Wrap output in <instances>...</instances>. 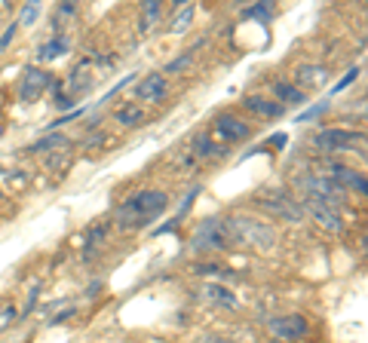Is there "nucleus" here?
<instances>
[{
	"mask_svg": "<svg viewBox=\"0 0 368 343\" xmlns=\"http://www.w3.org/2000/svg\"><path fill=\"white\" fill-rule=\"evenodd\" d=\"M325 111H329V101H320V105H313V108H307L304 113H298V123H310V120H316Z\"/></svg>",
	"mask_w": 368,
	"mask_h": 343,
	"instance_id": "c85d7f7f",
	"label": "nucleus"
},
{
	"mask_svg": "<svg viewBox=\"0 0 368 343\" xmlns=\"http://www.w3.org/2000/svg\"><path fill=\"white\" fill-rule=\"evenodd\" d=\"M325 178H332L341 190H356L359 196L368 193V184H365V175L350 169V165H341V163H325Z\"/></svg>",
	"mask_w": 368,
	"mask_h": 343,
	"instance_id": "6e6552de",
	"label": "nucleus"
},
{
	"mask_svg": "<svg viewBox=\"0 0 368 343\" xmlns=\"http://www.w3.org/2000/svg\"><path fill=\"white\" fill-rule=\"evenodd\" d=\"M190 248L200 255L209 252H224L233 248V233H230V217H206L190 236Z\"/></svg>",
	"mask_w": 368,
	"mask_h": 343,
	"instance_id": "20e7f679",
	"label": "nucleus"
},
{
	"mask_svg": "<svg viewBox=\"0 0 368 343\" xmlns=\"http://www.w3.org/2000/svg\"><path fill=\"white\" fill-rule=\"evenodd\" d=\"M169 205V196L163 190H138L132 193L126 203H120L117 209V227L120 230H141L153 217H160Z\"/></svg>",
	"mask_w": 368,
	"mask_h": 343,
	"instance_id": "f257e3e1",
	"label": "nucleus"
},
{
	"mask_svg": "<svg viewBox=\"0 0 368 343\" xmlns=\"http://www.w3.org/2000/svg\"><path fill=\"white\" fill-rule=\"evenodd\" d=\"M203 297H206L209 304H215V307H224V309H233V307H237V295H233L230 288L218 285V282L203 285Z\"/></svg>",
	"mask_w": 368,
	"mask_h": 343,
	"instance_id": "2eb2a0df",
	"label": "nucleus"
},
{
	"mask_svg": "<svg viewBox=\"0 0 368 343\" xmlns=\"http://www.w3.org/2000/svg\"><path fill=\"white\" fill-rule=\"evenodd\" d=\"M276 98H280V105L285 108V105H304L307 101V96L298 89V86H292V83H276Z\"/></svg>",
	"mask_w": 368,
	"mask_h": 343,
	"instance_id": "412c9836",
	"label": "nucleus"
},
{
	"mask_svg": "<svg viewBox=\"0 0 368 343\" xmlns=\"http://www.w3.org/2000/svg\"><path fill=\"white\" fill-rule=\"evenodd\" d=\"M114 123L117 126H126V129L138 126V123H145V108L136 105V101H132V105H123L114 111Z\"/></svg>",
	"mask_w": 368,
	"mask_h": 343,
	"instance_id": "a211bd4d",
	"label": "nucleus"
},
{
	"mask_svg": "<svg viewBox=\"0 0 368 343\" xmlns=\"http://www.w3.org/2000/svg\"><path fill=\"white\" fill-rule=\"evenodd\" d=\"M276 343H280V340H276Z\"/></svg>",
	"mask_w": 368,
	"mask_h": 343,
	"instance_id": "4c0bfd02",
	"label": "nucleus"
},
{
	"mask_svg": "<svg viewBox=\"0 0 368 343\" xmlns=\"http://www.w3.org/2000/svg\"><path fill=\"white\" fill-rule=\"evenodd\" d=\"M209 138L218 144V148H224V150H230L233 144H240V141H245L252 135V126L245 120H240V117H233V113H218V117L212 120V129L206 132Z\"/></svg>",
	"mask_w": 368,
	"mask_h": 343,
	"instance_id": "39448f33",
	"label": "nucleus"
},
{
	"mask_svg": "<svg viewBox=\"0 0 368 343\" xmlns=\"http://www.w3.org/2000/svg\"><path fill=\"white\" fill-rule=\"evenodd\" d=\"M356 144H365V135L362 132H350V129H322L313 135V150L320 153H347L353 150Z\"/></svg>",
	"mask_w": 368,
	"mask_h": 343,
	"instance_id": "0eeeda50",
	"label": "nucleus"
},
{
	"mask_svg": "<svg viewBox=\"0 0 368 343\" xmlns=\"http://www.w3.org/2000/svg\"><path fill=\"white\" fill-rule=\"evenodd\" d=\"M203 43H206V40H200V43H197V46H193V49H190V53H188V56H178L175 61H169V65H166V74H175V71H181L184 65H190V58H193V53H197V49H200Z\"/></svg>",
	"mask_w": 368,
	"mask_h": 343,
	"instance_id": "bb28decb",
	"label": "nucleus"
},
{
	"mask_svg": "<svg viewBox=\"0 0 368 343\" xmlns=\"http://www.w3.org/2000/svg\"><path fill=\"white\" fill-rule=\"evenodd\" d=\"M160 16H163V6L157 0H145L141 4V19H138V34H150L153 25L160 22Z\"/></svg>",
	"mask_w": 368,
	"mask_h": 343,
	"instance_id": "6ab92c4d",
	"label": "nucleus"
},
{
	"mask_svg": "<svg viewBox=\"0 0 368 343\" xmlns=\"http://www.w3.org/2000/svg\"><path fill=\"white\" fill-rule=\"evenodd\" d=\"M61 148H68V138L65 135H46V138H40L31 144V153H46V150H61Z\"/></svg>",
	"mask_w": 368,
	"mask_h": 343,
	"instance_id": "b1692460",
	"label": "nucleus"
},
{
	"mask_svg": "<svg viewBox=\"0 0 368 343\" xmlns=\"http://www.w3.org/2000/svg\"><path fill=\"white\" fill-rule=\"evenodd\" d=\"M16 319H19V309H16L13 304H4V307H0V331H6Z\"/></svg>",
	"mask_w": 368,
	"mask_h": 343,
	"instance_id": "cd10ccee",
	"label": "nucleus"
},
{
	"mask_svg": "<svg viewBox=\"0 0 368 343\" xmlns=\"http://www.w3.org/2000/svg\"><path fill=\"white\" fill-rule=\"evenodd\" d=\"M53 86V74L44 68H25L22 83H19V98L22 101H37L44 92Z\"/></svg>",
	"mask_w": 368,
	"mask_h": 343,
	"instance_id": "1a4fd4ad",
	"label": "nucleus"
},
{
	"mask_svg": "<svg viewBox=\"0 0 368 343\" xmlns=\"http://www.w3.org/2000/svg\"><path fill=\"white\" fill-rule=\"evenodd\" d=\"M16 31H19V25H16V22L4 28V34H0V53H6V46L13 43V37H16Z\"/></svg>",
	"mask_w": 368,
	"mask_h": 343,
	"instance_id": "2f4dec72",
	"label": "nucleus"
},
{
	"mask_svg": "<svg viewBox=\"0 0 368 343\" xmlns=\"http://www.w3.org/2000/svg\"><path fill=\"white\" fill-rule=\"evenodd\" d=\"M71 105H74V101H71V98L65 96V92H58V96H56V108H58V111H68Z\"/></svg>",
	"mask_w": 368,
	"mask_h": 343,
	"instance_id": "c9c22d12",
	"label": "nucleus"
},
{
	"mask_svg": "<svg viewBox=\"0 0 368 343\" xmlns=\"http://www.w3.org/2000/svg\"><path fill=\"white\" fill-rule=\"evenodd\" d=\"M264 209H270L273 215H280L282 221H289V224H298L301 217H304V209H301V203L298 200H289L285 193H270V196H261L258 200Z\"/></svg>",
	"mask_w": 368,
	"mask_h": 343,
	"instance_id": "9d476101",
	"label": "nucleus"
},
{
	"mask_svg": "<svg viewBox=\"0 0 368 343\" xmlns=\"http://www.w3.org/2000/svg\"><path fill=\"white\" fill-rule=\"evenodd\" d=\"M245 108H249L252 113H258V117H267V120H273V117H282L285 113V108L280 105V101H267V98H261V96H249L242 101Z\"/></svg>",
	"mask_w": 368,
	"mask_h": 343,
	"instance_id": "dca6fc26",
	"label": "nucleus"
},
{
	"mask_svg": "<svg viewBox=\"0 0 368 343\" xmlns=\"http://www.w3.org/2000/svg\"><path fill=\"white\" fill-rule=\"evenodd\" d=\"M169 83H166V74H148L136 83V98L132 101H145V105H153V101H160L166 96Z\"/></svg>",
	"mask_w": 368,
	"mask_h": 343,
	"instance_id": "f8f14e48",
	"label": "nucleus"
},
{
	"mask_svg": "<svg viewBox=\"0 0 368 343\" xmlns=\"http://www.w3.org/2000/svg\"><path fill=\"white\" fill-rule=\"evenodd\" d=\"M65 53H68V37L56 34L53 40H46V43L37 49V61H56V58H61Z\"/></svg>",
	"mask_w": 368,
	"mask_h": 343,
	"instance_id": "aec40b11",
	"label": "nucleus"
},
{
	"mask_svg": "<svg viewBox=\"0 0 368 343\" xmlns=\"http://www.w3.org/2000/svg\"><path fill=\"white\" fill-rule=\"evenodd\" d=\"M37 16H40V4H37V0H28V4L22 6V16H19V22L16 25H34L37 22Z\"/></svg>",
	"mask_w": 368,
	"mask_h": 343,
	"instance_id": "a878e982",
	"label": "nucleus"
},
{
	"mask_svg": "<svg viewBox=\"0 0 368 343\" xmlns=\"http://www.w3.org/2000/svg\"><path fill=\"white\" fill-rule=\"evenodd\" d=\"M233 245L252 248V252H270L276 245V230L258 217H230Z\"/></svg>",
	"mask_w": 368,
	"mask_h": 343,
	"instance_id": "7ed1b4c3",
	"label": "nucleus"
},
{
	"mask_svg": "<svg viewBox=\"0 0 368 343\" xmlns=\"http://www.w3.org/2000/svg\"><path fill=\"white\" fill-rule=\"evenodd\" d=\"M190 150L197 153V157H203V160H221V157H228V150L218 148V144H215L206 132H200L197 138H193V148Z\"/></svg>",
	"mask_w": 368,
	"mask_h": 343,
	"instance_id": "f3484780",
	"label": "nucleus"
},
{
	"mask_svg": "<svg viewBox=\"0 0 368 343\" xmlns=\"http://www.w3.org/2000/svg\"><path fill=\"white\" fill-rule=\"evenodd\" d=\"M285 141H289V135H285V132H276V135H270V138H267L270 148H285Z\"/></svg>",
	"mask_w": 368,
	"mask_h": 343,
	"instance_id": "f704fd0d",
	"label": "nucleus"
},
{
	"mask_svg": "<svg viewBox=\"0 0 368 343\" xmlns=\"http://www.w3.org/2000/svg\"><path fill=\"white\" fill-rule=\"evenodd\" d=\"M301 209H304V215H313V217H316V224H320L322 230H329V233H341V230H344L341 215H337V212L332 209V205H322V203L304 200V203H301Z\"/></svg>",
	"mask_w": 368,
	"mask_h": 343,
	"instance_id": "9b49d317",
	"label": "nucleus"
},
{
	"mask_svg": "<svg viewBox=\"0 0 368 343\" xmlns=\"http://www.w3.org/2000/svg\"><path fill=\"white\" fill-rule=\"evenodd\" d=\"M132 77H136V74H126V77H120V80L114 83V86H111V89H108V96H105V98H101V101H111V98H114V96H117V92H120L123 86H129V83H132Z\"/></svg>",
	"mask_w": 368,
	"mask_h": 343,
	"instance_id": "473e14b6",
	"label": "nucleus"
},
{
	"mask_svg": "<svg viewBox=\"0 0 368 343\" xmlns=\"http://www.w3.org/2000/svg\"><path fill=\"white\" fill-rule=\"evenodd\" d=\"M80 113H83V111H80V108H77V111H71V113H65V117H61V120H56V123H49V126H46V129H58V126H65V123H71V120H77V117H80Z\"/></svg>",
	"mask_w": 368,
	"mask_h": 343,
	"instance_id": "72a5a7b5",
	"label": "nucleus"
},
{
	"mask_svg": "<svg viewBox=\"0 0 368 343\" xmlns=\"http://www.w3.org/2000/svg\"><path fill=\"white\" fill-rule=\"evenodd\" d=\"M105 236H108V224H98V227H92L89 230V236H86V245H83V257H96V252H98V245L105 242Z\"/></svg>",
	"mask_w": 368,
	"mask_h": 343,
	"instance_id": "5701e85b",
	"label": "nucleus"
},
{
	"mask_svg": "<svg viewBox=\"0 0 368 343\" xmlns=\"http://www.w3.org/2000/svg\"><path fill=\"white\" fill-rule=\"evenodd\" d=\"M74 4H65V6H58V16H74Z\"/></svg>",
	"mask_w": 368,
	"mask_h": 343,
	"instance_id": "e433bc0d",
	"label": "nucleus"
},
{
	"mask_svg": "<svg viewBox=\"0 0 368 343\" xmlns=\"http://www.w3.org/2000/svg\"><path fill=\"white\" fill-rule=\"evenodd\" d=\"M359 74H362V68H350V71H347V74H344V77H341V80H337L334 86H332V92H344V89L350 86V83H353L356 77H359Z\"/></svg>",
	"mask_w": 368,
	"mask_h": 343,
	"instance_id": "c756f323",
	"label": "nucleus"
},
{
	"mask_svg": "<svg viewBox=\"0 0 368 343\" xmlns=\"http://www.w3.org/2000/svg\"><path fill=\"white\" fill-rule=\"evenodd\" d=\"M117 65V58L114 56H105V53H92L86 58H80L74 71L68 74L65 80V96L74 101V98H83L92 92V86L101 80V71H108V68H114Z\"/></svg>",
	"mask_w": 368,
	"mask_h": 343,
	"instance_id": "f03ea898",
	"label": "nucleus"
},
{
	"mask_svg": "<svg viewBox=\"0 0 368 343\" xmlns=\"http://www.w3.org/2000/svg\"><path fill=\"white\" fill-rule=\"evenodd\" d=\"M193 16H197V6L193 4L178 6V13H175V19H172V25H169V34H184V31L190 28V22H193Z\"/></svg>",
	"mask_w": 368,
	"mask_h": 343,
	"instance_id": "4be33fe9",
	"label": "nucleus"
},
{
	"mask_svg": "<svg viewBox=\"0 0 368 343\" xmlns=\"http://www.w3.org/2000/svg\"><path fill=\"white\" fill-rule=\"evenodd\" d=\"M325 83H329V71H325L322 65H301L298 71H295L292 86H298L307 96L310 89H320V86H325Z\"/></svg>",
	"mask_w": 368,
	"mask_h": 343,
	"instance_id": "4468645a",
	"label": "nucleus"
},
{
	"mask_svg": "<svg viewBox=\"0 0 368 343\" xmlns=\"http://www.w3.org/2000/svg\"><path fill=\"white\" fill-rule=\"evenodd\" d=\"M193 273H197V276H218L221 273V264H212V261L193 264Z\"/></svg>",
	"mask_w": 368,
	"mask_h": 343,
	"instance_id": "7c9ffc66",
	"label": "nucleus"
},
{
	"mask_svg": "<svg viewBox=\"0 0 368 343\" xmlns=\"http://www.w3.org/2000/svg\"><path fill=\"white\" fill-rule=\"evenodd\" d=\"M270 16H273V4H258V6L242 9V19H261V22H267Z\"/></svg>",
	"mask_w": 368,
	"mask_h": 343,
	"instance_id": "393cba45",
	"label": "nucleus"
},
{
	"mask_svg": "<svg viewBox=\"0 0 368 343\" xmlns=\"http://www.w3.org/2000/svg\"><path fill=\"white\" fill-rule=\"evenodd\" d=\"M298 184L307 190V200L313 203H322V205H344L347 203V190H341L332 178H325V175H301Z\"/></svg>",
	"mask_w": 368,
	"mask_h": 343,
	"instance_id": "423d86ee",
	"label": "nucleus"
},
{
	"mask_svg": "<svg viewBox=\"0 0 368 343\" xmlns=\"http://www.w3.org/2000/svg\"><path fill=\"white\" fill-rule=\"evenodd\" d=\"M307 319L304 316H298V313H292V316H280V319H273L270 322V331L276 337H280V343L282 340H298V337H304L307 334Z\"/></svg>",
	"mask_w": 368,
	"mask_h": 343,
	"instance_id": "ddd939ff",
	"label": "nucleus"
}]
</instances>
